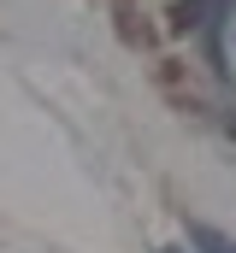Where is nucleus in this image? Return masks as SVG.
I'll return each mask as SVG.
<instances>
[{
    "label": "nucleus",
    "mask_w": 236,
    "mask_h": 253,
    "mask_svg": "<svg viewBox=\"0 0 236 253\" xmlns=\"http://www.w3.org/2000/svg\"><path fill=\"white\" fill-rule=\"evenodd\" d=\"M189 248L195 253H236V242L225 230H213V224H189Z\"/></svg>",
    "instance_id": "1"
},
{
    "label": "nucleus",
    "mask_w": 236,
    "mask_h": 253,
    "mask_svg": "<svg viewBox=\"0 0 236 253\" xmlns=\"http://www.w3.org/2000/svg\"><path fill=\"white\" fill-rule=\"evenodd\" d=\"M160 253H183V248H160Z\"/></svg>",
    "instance_id": "2"
}]
</instances>
